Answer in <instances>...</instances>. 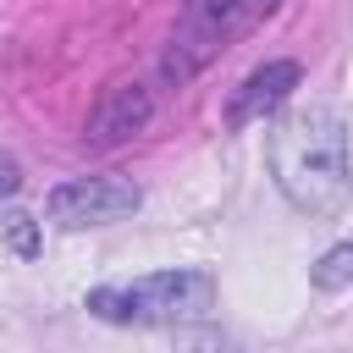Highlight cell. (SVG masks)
<instances>
[{
	"label": "cell",
	"instance_id": "6da1fadb",
	"mask_svg": "<svg viewBox=\"0 0 353 353\" xmlns=\"http://www.w3.org/2000/svg\"><path fill=\"white\" fill-rule=\"evenodd\" d=\"M270 171L292 210L303 215H336L347 204V121L331 105L292 110L270 132Z\"/></svg>",
	"mask_w": 353,
	"mask_h": 353
},
{
	"label": "cell",
	"instance_id": "7a4b0ae2",
	"mask_svg": "<svg viewBox=\"0 0 353 353\" xmlns=\"http://www.w3.org/2000/svg\"><path fill=\"white\" fill-rule=\"evenodd\" d=\"M88 309L110 325H188L215 309V281L204 270H154L121 287H94Z\"/></svg>",
	"mask_w": 353,
	"mask_h": 353
},
{
	"label": "cell",
	"instance_id": "3957f363",
	"mask_svg": "<svg viewBox=\"0 0 353 353\" xmlns=\"http://www.w3.org/2000/svg\"><path fill=\"white\" fill-rule=\"evenodd\" d=\"M281 0H193L188 6V17H182V28L171 33V55H165V77H193L204 61H215L232 39H243V33H254L270 11H276Z\"/></svg>",
	"mask_w": 353,
	"mask_h": 353
},
{
	"label": "cell",
	"instance_id": "277c9868",
	"mask_svg": "<svg viewBox=\"0 0 353 353\" xmlns=\"http://www.w3.org/2000/svg\"><path fill=\"white\" fill-rule=\"evenodd\" d=\"M143 204L138 182L132 176H116V171H99V176H77V182H61L50 188L44 210L55 226H105V221H121Z\"/></svg>",
	"mask_w": 353,
	"mask_h": 353
},
{
	"label": "cell",
	"instance_id": "5b68a950",
	"mask_svg": "<svg viewBox=\"0 0 353 353\" xmlns=\"http://www.w3.org/2000/svg\"><path fill=\"white\" fill-rule=\"evenodd\" d=\"M298 61H265L259 72H248V83L232 94V105H226V127L232 132H243V127H254V121H265L276 105H287L292 99V88H298Z\"/></svg>",
	"mask_w": 353,
	"mask_h": 353
},
{
	"label": "cell",
	"instance_id": "8992f818",
	"mask_svg": "<svg viewBox=\"0 0 353 353\" xmlns=\"http://www.w3.org/2000/svg\"><path fill=\"white\" fill-rule=\"evenodd\" d=\"M149 116H154L149 88H143V83H121V88H110V94L94 105V116H88V143H121V138L143 132Z\"/></svg>",
	"mask_w": 353,
	"mask_h": 353
},
{
	"label": "cell",
	"instance_id": "52a82bcc",
	"mask_svg": "<svg viewBox=\"0 0 353 353\" xmlns=\"http://www.w3.org/2000/svg\"><path fill=\"white\" fill-rule=\"evenodd\" d=\"M309 281H314L320 292H336V287H347V281H353V243H336V248H325V254L314 259Z\"/></svg>",
	"mask_w": 353,
	"mask_h": 353
},
{
	"label": "cell",
	"instance_id": "ba28073f",
	"mask_svg": "<svg viewBox=\"0 0 353 353\" xmlns=\"http://www.w3.org/2000/svg\"><path fill=\"white\" fill-rule=\"evenodd\" d=\"M0 232H6V243L22 254V259H33L39 254V226H33V215H22V210H11L6 221H0Z\"/></svg>",
	"mask_w": 353,
	"mask_h": 353
},
{
	"label": "cell",
	"instance_id": "9c48e42d",
	"mask_svg": "<svg viewBox=\"0 0 353 353\" xmlns=\"http://www.w3.org/2000/svg\"><path fill=\"white\" fill-rule=\"evenodd\" d=\"M17 188H22V165L0 149V193H17Z\"/></svg>",
	"mask_w": 353,
	"mask_h": 353
}]
</instances>
